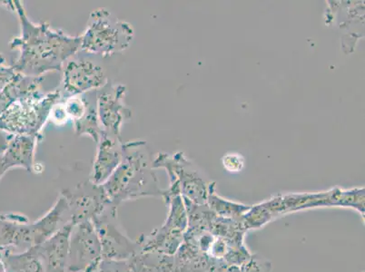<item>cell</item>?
I'll list each match as a JSON object with an SVG mask.
<instances>
[{
	"instance_id": "1",
	"label": "cell",
	"mask_w": 365,
	"mask_h": 272,
	"mask_svg": "<svg viewBox=\"0 0 365 272\" xmlns=\"http://www.w3.org/2000/svg\"><path fill=\"white\" fill-rule=\"evenodd\" d=\"M18 16L21 35L9 42L12 51L19 52L13 68L26 76H43L61 71L65 63L81 51V36L66 34L53 28L48 22L35 23L29 19L24 4L19 0L8 1Z\"/></svg>"
},
{
	"instance_id": "2",
	"label": "cell",
	"mask_w": 365,
	"mask_h": 272,
	"mask_svg": "<svg viewBox=\"0 0 365 272\" xmlns=\"http://www.w3.org/2000/svg\"><path fill=\"white\" fill-rule=\"evenodd\" d=\"M121 164L108 180L102 184L109 204L118 209L123 202L144 197H162L163 192L153 167L147 142H124Z\"/></svg>"
},
{
	"instance_id": "3",
	"label": "cell",
	"mask_w": 365,
	"mask_h": 272,
	"mask_svg": "<svg viewBox=\"0 0 365 272\" xmlns=\"http://www.w3.org/2000/svg\"><path fill=\"white\" fill-rule=\"evenodd\" d=\"M134 38L131 24L117 18L109 9L99 8L89 15L85 31L81 35V51L111 58L127 51Z\"/></svg>"
},
{
	"instance_id": "4",
	"label": "cell",
	"mask_w": 365,
	"mask_h": 272,
	"mask_svg": "<svg viewBox=\"0 0 365 272\" xmlns=\"http://www.w3.org/2000/svg\"><path fill=\"white\" fill-rule=\"evenodd\" d=\"M62 101L58 86L13 101L0 115V129L12 135H26L42 140L43 129L49 121L53 106Z\"/></svg>"
},
{
	"instance_id": "5",
	"label": "cell",
	"mask_w": 365,
	"mask_h": 272,
	"mask_svg": "<svg viewBox=\"0 0 365 272\" xmlns=\"http://www.w3.org/2000/svg\"><path fill=\"white\" fill-rule=\"evenodd\" d=\"M108 58L81 51L71 56L63 66L61 81L58 85L61 100L98 90L111 80L106 64Z\"/></svg>"
},
{
	"instance_id": "6",
	"label": "cell",
	"mask_w": 365,
	"mask_h": 272,
	"mask_svg": "<svg viewBox=\"0 0 365 272\" xmlns=\"http://www.w3.org/2000/svg\"><path fill=\"white\" fill-rule=\"evenodd\" d=\"M92 222L101 241L103 258L128 261L141 251L138 241L131 240L119 225L118 209L109 206Z\"/></svg>"
},
{
	"instance_id": "7",
	"label": "cell",
	"mask_w": 365,
	"mask_h": 272,
	"mask_svg": "<svg viewBox=\"0 0 365 272\" xmlns=\"http://www.w3.org/2000/svg\"><path fill=\"white\" fill-rule=\"evenodd\" d=\"M102 258L101 241L93 222L74 225L69 239L66 272H94Z\"/></svg>"
},
{
	"instance_id": "8",
	"label": "cell",
	"mask_w": 365,
	"mask_h": 272,
	"mask_svg": "<svg viewBox=\"0 0 365 272\" xmlns=\"http://www.w3.org/2000/svg\"><path fill=\"white\" fill-rule=\"evenodd\" d=\"M127 86L109 80L97 90V108L103 131L121 136V129L133 113L125 103Z\"/></svg>"
},
{
	"instance_id": "9",
	"label": "cell",
	"mask_w": 365,
	"mask_h": 272,
	"mask_svg": "<svg viewBox=\"0 0 365 272\" xmlns=\"http://www.w3.org/2000/svg\"><path fill=\"white\" fill-rule=\"evenodd\" d=\"M61 194L66 199L71 224L74 225L92 221L111 206L102 185L89 181L81 182L73 189H66Z\"/></svg>"
},
{
	"instance_id": "10",
	"label": "cell",
	"mask_w": 365,
	"mask_h": 272,
	"mask_svg": "<svg viewBox=\"0 0 365 272\" xmlns=\"http://www.w3.org/2000/svg\"><path fill=\"white\" fill-rule=\"evenodd\" d=\"M124 142L121 136L103 131L97 144V151L88 181L102 185L108 180L113 172L121 164L124 154Z\"/></svg>"
},
{
	"instance_id": "11",
	"label": "cell",
	"mask_w": 365,
	"mask_h": 272,
	"mask_svg": "<svg viewBox=\"0 0 365 272\" xmlns=\"http://www.w3.org/2000/svg\"><path fill=\"white\" fill-rule=\"evenodd\" d=\"M73 224H68L51 238L36 246L45 272L68 271L69 239Z\"/></svg>"
},
{
	"instance_id": "12",
	"label": "cell",
	"mask_w": 365,
	"mask_h": 272,
	"mask_svg": "<svg viewBox=\"0 0 365 272\" xmlns=\"http://www.w3.org/2000/svg\"><path fill=\"white\" fill-rule=\"evenodd\" d=\"M68 224H71L68 204L64 197L59 194L55 204L42 217L29 224L33 245L41 244Z\"/></svg>"
},
{
	"instance_id": "13",
	"label": "cell",
	"mask_w": 365,
	"mask_h": 272,
	"mask_svg": "<svg viewBox=\"0 0 365 272\" xmlns=\"http://www.w3.org/2000/svg\"><path fill=\"white\" fill-rule=\"evenodd\" d=\"M39 141L41 139L33 136L13 135L5 154L0 157L6 172L9 169L21 167L28 172L38 174L35 154Z\"/></svg>"
},
{
	"instance_id": "14",
	"label": "cell",
	"mask_w": 365,
	"mask_h": 272,
	"mask_svg": "<svg viewBox=\"0 0 365 272\" xmlns=\"http://www.w3.org/2000/svg\"><path fill=\"white\" fill-rule=\"evenodd\" d=\"M174 257V272H220L225 264L207 256L195 245L185 241Z\"/></svg>"
},
{
	"instance_id": "15",
	"label": "cell",
	"mask_w": 365,
	"mask_h": 272,
	"mask_svg": "<svg viewBox=\"0 0 365 272\" xmlns=\"http://www.w3.org/2000/svg\"><path fill=\"white\" fill-rule=\"evenodd\" d=\"M137 241L141 251L158 252L175 256L184 242V234L169 230L162 225L148 235L142 234Z\"/></svg>"
},
{
	"instance_id": "16",
	"label": "cell",
	"mask_w": 365,
	"mask_h": 272,
	"mask_svg": "<svg viewBox=\"0 0 365 272\" xmlns=\"http://www.w3.org/2000/svg\"><path fill=\"white\" fill-rule=\"evenodd\" d=\"M86 104L85 110L78 119L72 122L75 134L78 136H88L98 144L103 132L99 122L97 108V90L86 93Z\"/></svg>"
},
{
	"instance_id": "17",
	"label": "cell",
	"mask_w": 365,
	"mask_h": 272,
	"mask_svg": "<svg viewBox=\"0 0 365 272\" xmlns=\"http://www.w3.org/2000/svg\"><path fill=\"white\" fill-rule=\"evenodd\" d=\"M133 272H174L175 257L152 251H139L128 261Z\"/></svg>"
},
{
	"instance_id": "18",
	"label": "cell",
	"mask_w": 365,
	"mask_h": 272,
	"mask_svg": "<svg viewBox=\"0 0 365 272\" xmlns=\"http://www.w3.org/2000/svg\"><path fill=\"white\" fill-rule=\"evenodd\" d=\"M207 206L218 217L241 220L251 205L239 204L219 197L215 191V182L210 184L207 202Z\"/></svg>"
},
{
	"instance_id": "19",
	"label": "cell",
	"mask_w": 365,
	"mask_h": 272,
	"mask_svg": "<svg viewBox=\"0 0 365 272\" xmlns=\"http://www.w3.org/2000/svg\"><path fill=\"white\" fill-rule=\"evenodd\" d=\"M3 261L6 272H45L36 246L21 252H9Z\"/></svg>"
},
{
	"instance_id": "20",
	"label": "cell",
	"mask_w": 365,
	"mask_h": 272,
	"mask_svg": "<svg viewBox=\"0 0 365 272\" xmlns=\"http://www.w3.org/2000/svg\"><path fill=\"white\" fill-rule=\"evenodd\" d=\"M330 207L351 208L364 218V188L341 190L339 188L329 191Z\"/></svg>"
},
{
	"instance_id": "21",
	"label": "cell",
	"mask_w": 365,
	"mask_h": 272,
	"mask_svg": "<svg viewBox=\"0 0 365 272\" xmlns=\"http://www.w3.org/2000/svg\"><path fill=\"white\" fill-rule=\"evenodd\" d=\"M239 268H240V272H271L272 265L264 258L253 254L250 261Z\"/></svg>"
},
{
	"instance_id": "22",
	"label": "cell",
	"mask_w": 365,
	"mask_h": 272,
	"mask_svg": "<svg viewBox=\"0 0 365 272\" xmlns=\"http://www.w3.org/2000/svg\"><path fill=\"white\" fill-rule=\"evenodd\" d=\"M94 272H133L128 261L106 260L102 258Z\"/></svg>"
},
{
	"instance_id": "23",
	"label": "cell",
	"mask_w": 365,
	"mask_h": 272,
	"mask_svg": "<svg viewBox=\"0 0 365 272\" xmlns=\"http://www.w3.org/2000/svg\"><path fill=\"white\" fill-rule=\"evenodd\" d=\"M223 165L229 172H239L243 170L245 167V159L241 155L227 154L223 158Z\"/></svg>"
},
{
	"instance_id": "24",
	"label": "cell",
	"mask_w": 365,
	"mask_h": 272,
	"mask_svg": "<svg viewBox=\"0 0 365 272\" xmlns=\"http://www.w3.org/2000/svg\"><path fill=\"white\" fill-rule=\"evenodd\" d=\"M19 73L15 71L12 66H0V93H1L14 80Z\"/></svg>"
},
{
	"instance_id": "25",
	"label": "cell",
	"mask_w": 365,
	"mask_h": 272,
	"mask_svg": "<svg viewBox=\"0 0 365 272\" xmlns=\"http://www.w3.org/2000/svg\"><path fill=\"white\" fill-rule=\"evenodd\" d=\"M13 135L0 129V157L5 154Z\"/></svg>"
},
{
	"instance_id": "26",
	"label": "cell",
	"mask_w": 365,
	"mask_h": 272,
	"mask_svg": "<svg viewBox=\"0 0 365 272\" xmlns=\"http://www.w3.org/2000/svg\"><path fill=\"white\" fill-rule=\"evenodd\" d=\"M0 272H6L4 261L0 258Z\"/></svg>"
},
{
	"instance_id": "27",
	"label": "cell",
	"mask_w": 365,
	"mask_h": 272,
	"mask_svg": "<svg viewBox=\"0 0 365 272\" xmlns=\"http://www.w3.org/2000/svg\"><path fill=\"white\" fill-rule=\"evenodd\" d=\"M6 59L4 56V55L0 54V66L6 65Z\"/></svg>"
}]
</instances>
